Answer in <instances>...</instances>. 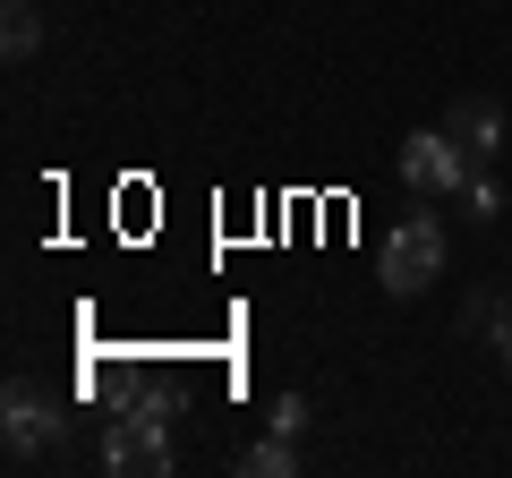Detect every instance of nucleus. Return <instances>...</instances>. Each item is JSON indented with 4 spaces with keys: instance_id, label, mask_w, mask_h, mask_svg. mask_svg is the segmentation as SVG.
<instances>
[{
    "instance_id": "obj_3",
    "label": "nucleus",
    "mask_w": 512,
    "mask_h": 478,
    "mask_svg": "<svg viewBox=\"0 0 512 478\" xmlns=\"http://www.w3.org/2000/svg\"><path fill=\"white\" fill-rule=\"evenodd\" d=\"M393 163H402L410 197H461V188H470V146H461L453 129H410Z\"/></svg>"
},
{
    "instance_id": "obj_1",
    "label": "nucleus",
    "mask_w": 512,
    "mask_h": 478,
    "mask_svg": "<svg viewBox=\"0 0 512 478\" xmlns=\"http://www.w3.org/2000/svg\"><path fill=\"white\" fill-rule=\"evenodd\" d=\"M444 257H453V248H444V222L436 214H402V222H393V239H384V291H393V299H419L427 291V282H436L444 274Z\"/></svg>"
},
{
    "instance_id": "obj_5",
    "label": "nucleus",
    "mask_w": 512,
    "mask_h": 478,
    "mask_svg": "<svg viewBox=\"0 0 512 478\" xmlns=\"http://www.w3.org/2000/svg\"><path fill=\"white\" fill-rule=\"evenodd\" d=\"M444 129L470 146V163H487V154H504V103H495V94H453Z\"/></svg>"
},
{
    "instance_id": "obj_9",
    "label": "nucleus",
    "mask_w": 512,
    "mask_h": 478,
    "mask_svg": "<svg viewBox=\"0 0 512 478\" xmlns=\"http://www.w3.org/2000/svg\"><path fill=\"white\" fill-rule=\"evenodd\" d=\"M470 214L495 222V214H504V188H495V180H470Z\"/></svg>"
},
{
    "instance_id": "obj_7",
    "label": "nucleus",
    "mask_w": 512,
    "mask_h": 478,
    "mask_svg": "<svg viewBox=\"0 0 512 478\" xmlns=\"http://www.w3.org/2000/svg\"><path fill=\"white\" fill-rule=\"evenodd\" d=\"M9 18H0V43H9V60H35V43H43V18H35V0H0Z\"/></svg>"
},
{
    "instance_id": "obj_2",
    "label": "nucleus",
    "mask_w": 512,
    "mask_h": 478,
    "mask_svg": "<svg viewBox=\"0 0 512 478\" xmlns=\"http://www.w3.org/2000/svg\"><path fill=\"white\" fill-rule=\"evenodd\" d=\"M103 461L111 470H128V478H163L171 470V419H163V402H128L120 419L103 427Z\"/></svg>"
},
{
    "instance_id": "obj_6",
    "label": "nucleus",
    "mask_w": 512,
    "mask_h": 478,
    "mask_svg": "<svg viewBox=\"0 0 512 478\" xmlns=\"http://www.w3.org/2000/svg\"><path fill=\"white\" fill-rule=\"evenodd\" d=\"M239 470H248V478H291V470H299V453H291V436H274V427H265V436L239 453Z\"/></svg>"
},
{
    "instance_id": "obj_8",
    "label": "nucleus",
    "mask_w": 512,
    "mask_h": 478,
    "mask_svg": "<svg viewBox=\"0 0 512 478\" xmlns=\"http://www.w3.org/2000/svg\"><path fill=\"white\" fill-rule=\"evenodd\" d=\"M265 427H274V436H299V427H308V402H299V393H274V410H265Z\"/></svg>"
},
{
    "instance_id": "obj_10",
    "label": "nucleus",
    "mask_w": 512,
    "mask_h": 478,
    "mask_svg": "<svg viewBox=\"0 0 512 478\" xmlns=\"http://www.w3.org/2000/svg\"><path fill=\"white\" fill-rule=\"evenodd\" d=\"M487 333H495V350H504V368H512V299H504V316H495Z\"/></svg>"
},
{
    "instance_id": "obj_4",
    "label": "nucleus",
    "mask_w": 512,
    "mask_h": 478,
    "mask_svg": "<svg viewBox=\"0 0 512 478\" xmlns=\"http://www.w3.org/2000/svg\"><path fill=\"white\" fill-rule=\"evenodd\" d=\"M0 436H9V461H35L43 444H60V402L43 385H9V402H0Z\"/></svg>"
}]
</instances>
